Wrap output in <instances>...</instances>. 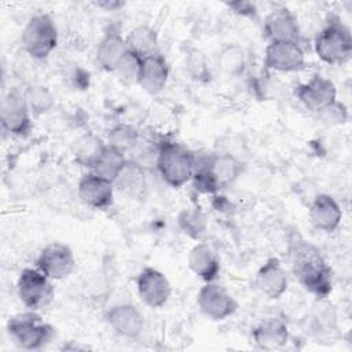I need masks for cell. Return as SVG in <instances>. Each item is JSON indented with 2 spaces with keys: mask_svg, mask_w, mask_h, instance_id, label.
I'll use <instances>...</instances> for the list:
<instances>
[{
  "mask_svg": "<svg viewBox=\"0 0 352 352\" xmlns=\"http://www.w3.org/2000/svg\"><path fill=\"white\" fill-rule=\"evenodd\" d=\"M292 271L312 296L324 300L333 290V272L320 250L311 242L294 241L290 246Z\"/></svg>",
  "mask_w": 352,
  "mask_h": 352,
  "instance_id": "obj_1",
  "label": "cell"
},
{
  "mask_svg": "<svg viewBox=\"0 0 352 352\" xmlns=\"http://www.w3.org/2000/svg\"><path fill=\"white\" fill-rule=\"evenodd\" d=\"M197 154L182 143L162 140L158 144L155 168L161 179L172 188H180L191 182Z\"/></svg>",
  "mask_w": 352,
  "mask_h": 352,
  "instance_id": "obj_2",
  "label": "cell"
},
{
  "mask_svg": "<svg viewBox=\"0 0 352 352\" xmlns=\"http://www.w3.org/2000/svg\"><path fill=\"white\" fill-rule=\"evenodd\" d=\"M6 329L11 341L26 351L44 348L55 336V329L37 311L30 309L10 316Z\"/></svg>",
  "mask_w": 352,
  "mask_h": 352,
  "instance_id": "obj_3",
  "label": "cell"
},
{
  "mask_svg": "<svg viewBox=\"0 0 352 352\" xmlns=\"http://www.w3.org/2000/svg\"><path fill=\"white\" fill-rule=\"evenodd\" d=\"M314 50L316 56L327 65L346 63L352 55L351 29L340 19H330L316 34Z\"/></svg>",
  "mask_w": 352,
  "mask_h": 352,
  "instance_id": "obj_4",
  "label": "cell"
},
{
  "mask_svg": "<svg viewBox=\"0 0 352 352\" xmlns=\"http://www.w3.org/2000/svg\"><path fill=\"white\" fill-rule=\"evenodd\" d=\"M59 40L55 21L48 14H34L26 22L21 33L23 51L33 59L43 60L56 48Z\"/></svg>",
  "mask_w": 352,
  "mask_h": 352,
  "instance_id": "obj_5",
  "label": "cell"
},
{
  "mask_svg": "<svg viewBox=\"0 0 352 352\" xmlns=\"http://www.w3.org/2000/svg\"><path fill=\"white\" fill-rule=\"evenodd\" d=\"M54 280L36 268H23L16 279V293L26 309L41 311L47 308L54 297Z\"/></svg>",
  "mask_w": 352,
  "mask_h": 352,
  "instance_id": "obj_6",
  "label": "cell"
},
{
  "mask_svg": "<svg viewBox=\"0 0 352 352\" xmlns=\"http://www.w3.org/2000/svg\"><path fill=\"white\" fill-rule=\"evenodd\" d=\"M197 304L202 315L213 322L226 320L238 309L235 297L216 280L205 282L197 294Z\"/></svg>",
  "mask_w": 352,
  "mask_h": 352,
  "instance_id": "obj_7",
  "label": "cell"
},
{
  "mask_svg": "<svg viewBox=\"0 0 352 352\" xmlns=\"http://www.w3.org/2000/svg\"><path fill=\"white\" fill-rule=\"evenodd\" d=\"M32 111L23 92L10 91L0 103V121L3 129L14 136H26L32 131Z\"/></svg>",
  "mask_w": 352,
  "mask_h": 352,
  "instance_id": "obj_8",
  "label": "cell"
},
{
  "mask_svg": "<svg viewBox=\"0 0 352 352\" xmlns=\"http://www.w3.org/2000/svg\"><path fill=\"white\" fill-rule=\"evenodd\" d=\"M36 267L50 279L63 280L73 274L76 268V257L66 243L51 242L40 250Z\"/></svg>",
  "mask_w": 352,
  "mask_h": 352,
  "instance_id": "obj_9",
  "label": "cell"
},
{
  "mask_svg": "<svg viewBox=\"0 0 352 352\" xmlns=\"http://www.w3.org/2000/svg\"><path fill=\"white\" fill-rule=\"evenodd\" d=\"M294 95L307 110L319 114L337 102V87L330 78L314 74L308 81L296 87Z\"/></svg>",
  "mask_w": 352,
  "mask_h": 352,
  "instance_id": "obj_10",
  "label": "cell"
},
{
  "mask_svg": "<svg viewBox=\"0 0 352 352\" xmlns=\"http://www.w3.org/2000/svg\"><path fill=\"white\" fill-rule=\"evenodd\" d=\"M136 290L142 302L153 309L166 305L172 294V286L168 276L154 267H144L140 270L136 275Z\"/></svg>",
  "mask_w": 352,
  "mask_h": 352,
  "instance_id": "obj_11",
  "label": "cell"
},
{
  "mask_svg": "<svg viewBox=\"0 0 352 352\" xmlns=\"http://www.w3.org/2000/svg\"><path fill=\"white\" fill-rule=\"evenodd\" d=\"M264 66L279 73H294L305 66V52L300 43L274 41L264 51Z\"/></svg>",
  "mask_w": 352,
  "mask_h": 352,
  "instance_id": "obj_12",
  "label": "cell"
},
{
  "mask_svg": "<svg viewBox=\"0 0 352 352\" xmlns=\"http://www.w3.org/2000/svg\"><path fill=\"white\" fill-rule=\"evenodd\" d=\"M114 183L94 170L84 173L77 184L78 198L92 209H106L114 202Z\"/></svg>",
  "mask_w": 352,
  "mask_h": 352,
  "instance_id": "obj_13",
  "label": "cell"
},
{
  "mask_svg": "<svg viewBox=\"0 0 352 352\" xmlns=\"http://www.w3.org/2000/svg\"><path fill=\"white\" fill-rule=\"evenodd\" d=\"M106 323L120 337L135 340L144 329V316L142 311L131 302L111 305L104 314Z\"/></svg>",
  "mask_w": 352,
  "mask_h": 352,
  "instance_id": "obj_14",
  "label": "cell"
},
{
  "mask_svg": "<svg viewBox=\"0 0 352 352\" xmlns=\"http://www.w3.org/2000/svg\"><path fill=\"white\" fill-rule=\"evenodd\" d=\"M308 216L312 227L320 232H334L342 221V209L330 194H316L309 204Z\"/></svg>",
  "mask_w": 352,
  "mask_h": 352,
  "instance_id": "obj_15",
  "label": "cell"
},
{
  "mask_svg": "<svg viewBox=\"0 0 352 352\" xmlns=\"http://www.w3.org/2000/svg\"><path fill=\"white\" fill-rule=\"evenodd\" d=\"M257 290L271 300L280 298L289 286L287 272L278 257H268L257 270L254 276Z\"/></svg>",
  "mask_w": 352,
  "mask_h": 352,
  "instance_id": "obj_16",
  "label": "cell"
},
{
  "mask_svg": "<svg viewBox=\"0 0 352 352\" xmlns=\"http://www.w3.org/2000/svg\"><path fill=\"white\" fill-rule=\"evenodd\" d=\"M263 30L270 43L294 41L300 43L301 32L297 16L287 7L272 10L264 19Z\"/></svg>",
  "mask_w": 352,
  "mask_h": 352,
  "instance_id": "obj_17",
  "label": "cell"
},
{
  "mask_svg": "<svg viewBox=\"0 0 352 352\" xmlns=\"http://www.w3.org/2000/svg\"><path fill=\"white\" fill-rule=\"evenodd\" d=\"M290 338L287 323L278 316H270L257 323L252 330V340L258 349L275 351L283 348Z\"/></svg>",
  "mask_w": 352,
  "mask_h": 352,
  "instance_id": "obj_18",
  "label": "cell"
},
{
  "mask_svg": "<svg viewBox=\"0 0 352 352\" xmlns=\"http://www.w3.org/2000/svg\"><path fill=\"white\" fill-rule=\"evenodd\" d=\"M187 265L190 271L204 282H213L217 279L221 265L214 249L204 242H197L187 254Z\"/></svg>",
  "mask_w": 352,
  "mask_h": 352,
  "instance_id": "obj_19",
  "label": "cell"
},
{
  "mask_svg": "<svg viewBox=\"0 0 352 352\" xmlns=\"http://www.w3.org/2000/svg\"><path fill=\"white\" fill-rule=\"evenodd\" d=\"M170 67L165 56L158 51L153 55L143 58L142 72L139 78V87L150 94L157 95L164 91L168 84Z\"/></svg>",
  "mask_w": 352,
  "mask_h": 352,
  "instance_id": "obj_20",
  "label": "cell"
},
{
  "mask_svg": "<svg viewBox=\"0 0 352 352\" xmlns=\"http://www.w3.org/2000/svg\"><path fill=\"white\" fill-rule=\"evenodd\" d=\"M208 164L219 190L231 186L245 169L243 161L238 155L227 151L210 154Z\"/></svg>",
  "mask_w": 352,
  "mask_h": 352,
  "instance_id": "obj_21",
  "label": "cell"
},
{
  "mask_svg": "<svg viewBox=\"0 0 352 352\" xmlns=\"http://www.w3.org/2000/svg\"><path fill=\"white\" fill-rule=\"evenodd\" d=\"M126 52L128 48L125 37L116 30H110L96 44L95 59L100 69L113 73L116 66Z\"/></svg>",
  "mask_w": 352,
  "mask_h": 352,
  "instance_id": "obj_22",
  "label": "cell"
},
{
  "mask_svg": "<svg viewBox=\"0 0 352 352\" xmlns=\"http://www.w3.org/2000/svg\"><path fill=\"white\" fill-rule=\"evenodd\" d=\"M113 183L116 190H118L128 198L140 199L146 195L147 191L146 169L129 160Z\"/></svg>",
  "mask_w": 352,
  "mask_h": 352,
  "instance_id": "obj_23",
  "label": "cell"
},
{
  "mask_svg": "<svg viewBox=\"0 0 352 352\" xmlns=\"http://www.w3.org/2000/svg\"><path fill=\"white\" fill-rule=\"evenodd\" d=\"M128 51L146 58L158 52V33L148 25H138L125 36Z\"/></svg>",
  "mask_w": 352,
  "mask_h": 352,
  "instance_id": "obj_24",
  "label": "cell"
},
{
  "mask_svg": "<svg viewBox=\"0 0 352 352\" xmlns=\"http://www.w3.org/2000/svg\"><path fill=\"white\" fill-rule=\"evenodd\" d=\"M208 217L198 208H184L177 214V227L188 238L199 242L208 231Z\"/></svg>",
  "mask_w": 352,
  "mask_h": 352,
  "instance_id": "obj_25",
  "label": "cell"
},
{
  "mask_svg": "<svg viewBox=\"0 0 352 352\" xmlns=\"http://www.w3.org/2000/svg\"><path fill=\"white\" fill-rule=\"evenodd\" d=\"M140 132L131 124H117L107 132V146L125 154L126 157L133 151L140 140Z\"/></svg>",
  "mask_w": 352,
  "mask_h": 352,
  "instance_id": "obj_26",
  "label": "cell"
},
{
  "mask_svg": "<svg viewBox=\"0 0 352 352\" xmlns=\"http://www.w3.org/2000/svg\"><path fill=\"white\" fill-rule=\"evenodd\" d=\"M128 161H129V158L125 154L117 151L116 148L107 146V143H106L103 153L100 154V157L98 158V161L95 162V165L92 166L91 170L114 182V179L125 168Z\"/></svg>",
  "mask_w": 352,
  "mask_h": 352,
  "instance_id": "obj_27",
  "label": "cell"
},
{
  "mask_svg": "<svg viewBox=\"0 0 352 352\" xmlns=\"http://www.w3.org/2000/svg\"><path fill=\"white\" fill-rule=\"evenodd\" d=\"M217 65L226 76L238 77L246 67V52L238 44H228L219 52Z\"/></svg>",
  "mask_w": 352,
  "mask_h": 352,
  "instance_id": "obj_28",
  "label": "cell"
},
{
  "mask_svg": "<svg viewBox=\"0 0 352 352\" xmlns=\"http://www.w3.org/2000/svg\"><path fill=\"white\" fill-rule=\"evenodd\" d=\"M23 96L32 114L36 117L50 113L55 106V95L48 87L41 84L29 85L23 91Z\"/></svg>",
  "mask_w": 352,
  "mask_h": 352,
  "instance_id": "obj_29",
  "label": "cell"
},
{
  "mask_svg": "<svg viewBox=\"0 0 352 352\" xmlns=\"http://www.w3.org/2000/svg\"><path fill=\"white\" fill-rule=\"evenodd\" d=\"M104 147H106V142H103L100 138L95 135H85L80 138L76 143V148H74L76 160L82 166L92 169V166L103 153Z\"/></svg>",
  "mask_w": 352,
  "mask_h": 352,
  "instance_id": "obj_30",
  "label": "cell"
},
{
  "mask_svg": "<svg viewBox=\"0 0 352 352\" xmlns=\"http://www.w3.org/2000/svg\"><path fill=\"white\" fill-rule=\"evenodd\" d=\"M142 62L143 58L139 55L128 51L122 59L118 62V65L114 69V74L117 80L125 85V87H132V85H139V78H140V72H142Z\"/></svg>",
  "mask_w": 352,
  "mask_h": 352,
  "instance_id": "obj_31",
  "label": "cell"
},
{
  "mask_svg": "<svg viewBox=\"0 0 352 352\" xmlns=\"http://www.w3.org/2000/svg\"><path fill=\"white\" fill-rule=\"evenodd\" d=\"M319 117H322L324 121L330 124H345L348 121V109L341 102H334L331 106L324 109L322 113H319Z\"/></svg>",
  "mask_w": 352,
  "mask_h": 352,
  "instance_id": "obj_32",
  "label": "cell"
},
{
  "mask_svg": "<svg viewBox=\"0 0 352 352\" xmlns=\"http://www.w3.org/2000/svg\"><path fill=\"white\" fill-rule=\"evenodd\" d=\"M226 6L235 12L236 15L241 16H254L257 14V8L256 4L248 0H238V1H231V3H226Z\"/></svg>",
  "mask_w": 352,
  "mask_h": 352,
  "instance_id": "obj_33",
  "label": "cell"
},
{
  "mask_svg": "<svg viewBox=\"0 0 352 352\" xmlns=\"http://www.w3.org/2000/svg\"><path fill=\"white\" fill-rule=\"evenodd\" d=\"M94 4L106 11H117L125 6L124 1H118V0H102V1H94Z\"/></svg>",
  "mask_w": 352,
  "mask_h": 352,
  "instance_id": "obj_34",
  "label": "cell"
}]
</instances>
